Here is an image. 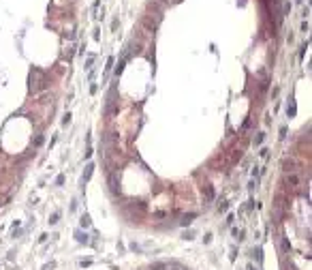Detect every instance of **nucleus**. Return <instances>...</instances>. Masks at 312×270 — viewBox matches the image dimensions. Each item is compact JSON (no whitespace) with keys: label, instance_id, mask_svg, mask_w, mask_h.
Instances as JSON below:
<instances>
[{"label":"nucleus","instance_id":"1","mask_svg":"<svg viewBox=\"0 0 312 270\" xmlns=\"http://www.w3.org/2000/svg\"><path fill=\"white\" fill-rule=\"evenodd\" d=\"M195 217H197L195 212H190V214H184V217H182V221H180V223H182V225H190V219H195Z\"/></svg>","mask_w":312,"mask_h":270},{"label":"nucleus","instance_id":"2","mask_svg":"<svg viewBox=\"0 0 312 270\" xmlns=\"http://www.w3.org/2000/svg\"><path fill=\"white\" fill-rule=\"evenodd\" d=\"M75 236H77V240H79V242H84V245H88V236H86V234H81V232H75Z\"/></svg>","mask_w":312,"mask_h":270},{"label":"nucleus","instance_id":"3","mask_svg":"<svg viewBox=\"0 0 312 270\" xmlns=\"http://www.w3.org/2000/svg\"><path fill=\"white\" fill-rule=\"evenodd\" d=\"M92 169H94V165H88V167H86V174H84V182H88V178L92 176Z\"/></svg>","mask_w":312,"mask_h":270},{"label":"nucleus","instance_id":"4","mask_svg":"<svg viewBox=\"0 0 312 270\" xmlns=\"http://www.w3.org/2000/svg\"><path fill=\"white\" fill-rule=\"evenodd\" d=\"M81 225H84V227H88V225H90V217H88V214L81 217Z\"/></svg>","mask_w":312,"mask_h":270},{"label":"nucleus","instance_id":"5","mask_svg":"<svg viewBox=\"0 0 312 270\" xmlns=\"http://www.w3.org/2000/svg\"><path fill=\"white\" fill-rule=\"evenodd\" d=\"M58 219H60V214L56 212V214H51V219H49V223L53 225V223H58Z\"/></svg>","mask_w":312,"mask_h":270},{"label":"nucleus","instance_id":"6","mask_svg":"<svg viewBox=\"0 0 312 270\" xmlns=\"http://www.w3.org/2000/svg\"><path fill=\"white\" fill-rule=\"evenodd\" d=\"M205 193H207V200H212V197H214V191H212L209 187H205Z\"/></svg>","mask_w":312,"mask_h":270},{"label":"nucleus","instance_id":"7","mask_svg":"<svg viewBox=\"0 0 312 270\" xmlns=\"http://www.w3.org/2000/svg\"><path fill=\"white\" fill-rule=\"evenodd\" d=\"M41 144H43V137H41V135H39V137H36V139H34V146H41Z\"/></svg>","mask_w":312,"mask_h":270},{"label":"nucleus","instance_id":"8","mask_svg":"<svg viewBox=\"0 0 312 270\" xmlns=\"http://www.w3.org/2000/svg\"><path fill=\"white\" fill-rule=\"evenodd\" d=\"M282 249H284V251H289V249H291V245H289L287 240H282Z\"/></svg>","mask_w":312,"mask_h":270}]
</instances>
